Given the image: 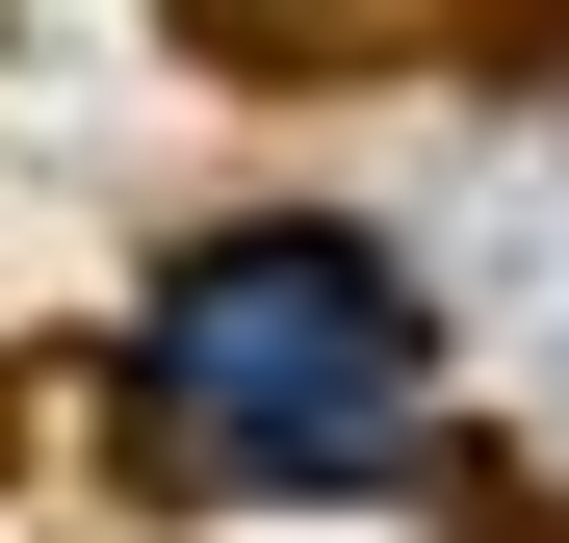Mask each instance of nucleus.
<instances>
[{"mask_svg":"<svg viewBox=\"0 0 569 543\" xmlns=\"http://www.w3.org/2000/svg\"><path fill=\"white\" fill-rule=\"evenodd\" d=\"M130 389L208 440L233 492H337V466H389V414H415V285L362 233H233V259L156 285Z\"/></svg>","mask_w":569,"mask_h":543,"instance_id":"obj_1","label":"nucleus"}]
</instances>
